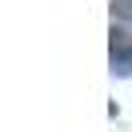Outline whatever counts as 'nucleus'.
I'll list each match as a JSON object with an SVG mask.
<instances>
[{
	"instance_id": "f257e3e1",
	"label": "nucleus",
	"mask_w": 132,
	"mask_h": 132,
	"mask_svg": "<svg viewBox=\"0 0 132 132\" xmlns=\"http://www.w3.org/2000/svg\"><path fill=\"white\" fill-rule=\"evenodd\" d=\"M108 52H112V72L128 76L132 72V36L124 32V28L112 24V40H108Z\"/></svg>"
},
{
	"instance_id": "f03ea898",
	"label": "nucleus",
	"mask_w": 132,
	"mask_h": 132,
	"mask_svg": "<svg viewBox=\"0 0 132 132\" xmlns=\"http://www.w3.org/2000/svg\"><path fill=\"white\" fill-rule=\"evenodd\" d=\"M112 24L132 28V0H116V4H112Z\"/></svg>"
}]
</instances>
